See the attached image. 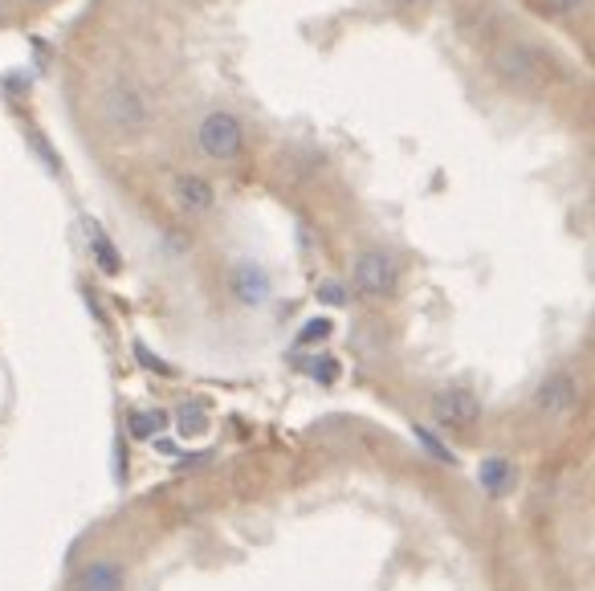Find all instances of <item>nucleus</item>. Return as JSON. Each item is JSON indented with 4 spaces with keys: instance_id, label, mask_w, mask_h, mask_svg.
<instances>
[{
    "instance_id": "obj_7",
    "label": "nucleus",
    "mask_w": 595,
    "mask_h": 591,
    "mask_svg": "<svg viewBox=\"0 0 595 591\" xmlns=\"http://www.w3.org/2000/svg\"><path fill=\"white\" fill-rule=\"evenodd\" d=\"M575 404H579V380L571 372L546 375L543 384L534 388V412L546 416V421H562V416H571Z\"/></svg>"
},
{
    "instance_id": "obj_10",
    "label": "nucleus",
    "mask_w": 595,
    "mask_h": 591,
    "mask_svg": "<svg viewBox=\"0 0 595 591\" xmlns=\"http://www.w3.org/2000/svg\"><path fill=\"white\" fill-rule=\"evenodd\" d=\"M477 481H481V490L490 493V498H510L514 486H518V470L502 453H490L477 465Z\"/></svg>"
},
{
    "instance_id": "obj_21",
    "label": "nucleus",
    "mask_w": 595,
    "mask_h": 591,
    "mask_svg": "<svg viewBox=\"0 0 595 591\" xmlns=\"http://www.w3.org/2000/svg\"><path fill=\"white\" fill-rule=\"evenodd\" d=\"M400 4H428V0H400Z\"/></svg>"
},
{
    "instance_id": "obj_2",
    "label": "nucleus",
    "mask_w": 595,
    "mask_h": 591,
    "mask_svg": "<svg viewBox=\"0 0 595 591\" xmlns=\"http://www.w3.org/2000/svg\"><path fill=\"white\" fill-rule=\"evenodd\" d=\"M99 123L119 139L147 136L155 123L152 94H147L135 78H111V82L99 90Z\"/></svg>"
},
{
    "instance_id": "obj_5",
    "label": "nucleus",
    "mask_w": 595,
    "mask_h": 591,
    "mask_svg": "<svg viewBox=\"0 0 595 591\" xmlns=\"http://www.w3.org/2000/svg\"><path fill=\"white\" fill-rule=\"evenodd\" d=\"M229 294H233V303H241L245 310H261V306L273 298V278L270 270L254 261V257H237L233 266H229Z\"/></svg>"
},
{
    "instance_id": "obj_17",
    "label": "nucleus",
    "mask_w": 595,
    "mask_h": 591,
    "mask_svg": "<svg viewBox=\"0 0 595 591\" xmlns=\"http://www.w3.org/2000/svg\"><path fill=\"white\" fill-rule=\"evenodd\" d=\"M310 375H314L319 384H335V380H339V363H335L331 355H323V359L310 363Z\"/></svg>"
},
{
    "instance_id": "obj_1",
    "label": "nucleus",
    "mask_w": 595,
    "mask_h": 591,
    "mask_svg": "<svg viewBox=\"0 0 595 591\" xmlns=\"http://www.w3.org/2000/svg\"><path fill=\"white\" fill-rule=\"evenodd\" d=\"M490 74L518 94H539L555 78V57L534 37H502L490 50Z\"/></svg>"
},
{
    "instance_id": "obj_3",
    "label": "nucleus",
    "mask_w": 595,
    "mask_h": 591,
    "mask_svg": "<svg viewBox=\"0 0 595 591\" xmlns=\"http://www.w3.org/2000/svg\"><path fill=\"white\" fill-rule=\"evenodd\" d=\"M192 139H196V152L212 159V164H237L245 147H249V131H245L241 115H233L229 106H212V111L196 118Z\"/></svg>"
},
{
    "instance_id": "obj_20",
    "label": "nucleus",
    "mask_w": 595,
    "mask_h": 591,
    "mask_svg": "<svg viewBox=\"0 0 595 591\" xmlns=\"http://www.w3.org/2000/svg\"><path fill=\"white\" fill-rule=\"evenodd\" d=\"M25 4H34V9H50V4H57V0H25Z\"/></svg>"
},
{
    "instance_id": "obj_6",
    "label": "nucleus",
    "mask_w": 595,
    "mask_h": 591,
    "mask_svg": "<svg viewBox=\"0 0 595 591\" xmlns=\"http://www.w3.org/2000/svg\"><path fill=\"white\" fill-rule=\"evenodd\" d=\"M168 196L184 217H208L217 208V188L201 171H176L168 184Z\"/></svg>"
},
{
    "instance_id": "obj_14",
    "label": "nucleus",
    "mask_w": 595,
    "mask_h": 591,
    "mask_svg": "<svg viewBox=\"0 0 595 591\" xmlns=\"http://www.w3.org/2000/svg\"><path fill=\"white\" fill-rule=\"evenodd\" d=\"M412 437L421 440V445H425V449H428V453H432V457H437V461H449V465H457V453H453V449H449L444 440L432 437L428 428H412Z\"/></svg>"
},
{
    "instance_id": "obj_18",
    "label": "nucleus",
    "mask_w": 595,
    "mask_h": 591,
    "mask_svg": "<svg viewBox=\"0 0 595 591\" xmlns=\"http://www.w3.org/2000/svg\"><path fill=\"white\" fill-rule=\"evenodd\" d=\"M135 355H139V363H143V368H147V372L176 375V372H171V363H164V359H159V355H152V351H147V343H135Z\"/></svg>"
},
{
    "instance_id": "obj_8",
    "label": "nucleus",
    "mask_w": 595,
    "mask_h": 591,
    "mask_svg": "<svg viewBox=\"0 0 595 591\" xmlns=\"http://www.w3.org/2000/svg\"><path fill=\"white\" fill-rule=\"evenodd\" d=\"M428 408H432V421L441 428H474L481 421V400L469 388H441Z\"/></svg>"
},
{
    "instance_id": "obj_22",
    "label": "nucleus",
    "mask_w": 595,
    "mask_h": 591,
    "mask_svg": "<svg viewBox=\"0 0 595 591\" xmlns=\"http://www.w3.org/2000/svg\"><path fill=\"white\" fill-rule=\"evenodd\" d=\"M187 4H201V0H187Z\"/></svg>"
},
{
    "instance_id": "obj_9",
    "label": "nucleus",
    "mask_w": 595,
    "mask_h": 591,
    "mask_svg": "<svg viewBox=\"0 0 595 591\" xmlns=\"http://www.w3.org/2000/svg\"><path fill=\"white\" fill-rule=\"evenodd\" d=\"M127 588V571L115 558H90L82 571L74 575V591H122Z\"/></svg>"
},
{
    "instance_id": "obj_12",
    "label": "nucleus",
    "mask_w": 595,
    "mask_h": 591,
    "mask_svg": "<svg viewBox=\"0 0 595 591\" xmlns=\"http://www.w3.org/2000/svg\"><path fill=\"white\" fill-rule=\"evenodd\" d=\"M592 0H527V9L534 17H546V21H567V17H579Z\"/></svg>"
},
{
    "instance_id": "obj_11",
    "label": "nucleus",
    "mask_w": 595,
    "mask_h": 591,
    "mask_svg": "<svg viewBox=\"0 0 595 591\" xmlns=\"http://www.w3.org/2000/svg\"><path fill=\"white\" fill-rule=\"evenodd\" d=\"M86 241H90V257H94V266H99L106 278H119L122 257H119V249H115V241L103 233V224H99V220H86Z\"/></svg>"
},
{
    "instance_id": "obj_13",
    "label": "nucleus",
    "mask_w": 595,
    "mask_h": 591,
    "mask_svg": "<svg viewBox=\"0 0 595 591\" xmlns=\"http://www.w3.org/2000/svg\"><path fill=\"white\" fill-rule=\"evenodd\" d=\"M164 428H168V412H164V408H147V412H135V416H131V437L139 440L155 437V433H164Z\"/></svg>"
},
{
    "instance_id": "obj_19",
    "label": "nucleus",
    "mask_w": 595,
    "mask_h": 591,
    "mask_svg": "<svg viewBox=\"0 0 595 591\" xmlns=\"http://www.w3.org/2000/svg\"><path fill=\"white\" fill-rule=\"evenodd\" d=\"M319 298H323L326 306H347L351 294H347V286H339V282H323V286H319Z\"/></svg>"
},
{
    "instance_id": "obj_15",
    "label": "nucleus",
    "mask_w": 595,
    "mask_h": 591,
    "mask_svg": "<svg viewBox=\"0 0 595 591\" xmlns=\"http://www.w3.org/2000/svg\"><path fill=\"white\" fill-rule=\"evenodd\" d=\"M331 331H335V322L331 319H310L302 331H298V347H310V343H323V338H331Z\"/></svg>"
},
{
    "instance_id": "obj_4",
    "label": "nucleus",
    "mask_w": 595,
    "mask_h": 591,
    "mask_svg": "<svg viewBox=\"0 0 595 591\" xmlns=\"http://www.w3.org/2000/svg\"><path fill=\"white\" fill-rule=\"evenodd\" d=\"M351 286L363 298H391L400 290V266L388 249H359L351 261Z\"/></svg>"
},
{
    "instance_id": "obj_16",
    "label": "nucleus",
    "mask_w": 595,
    "mask_h": 591,
    "mask_svg": "<svg viewBox=\"0 0 595 591\" xmlns=\"http://www.w3.org/2000/svg\"><path fill=\"white\" fill-rule=\"evenodd\" d=\"M176 424H180V433H184V437H187V433H205V428H208V416H205V412H201V408H180V412H176Z\"/></svg>"
}]
</instances>
